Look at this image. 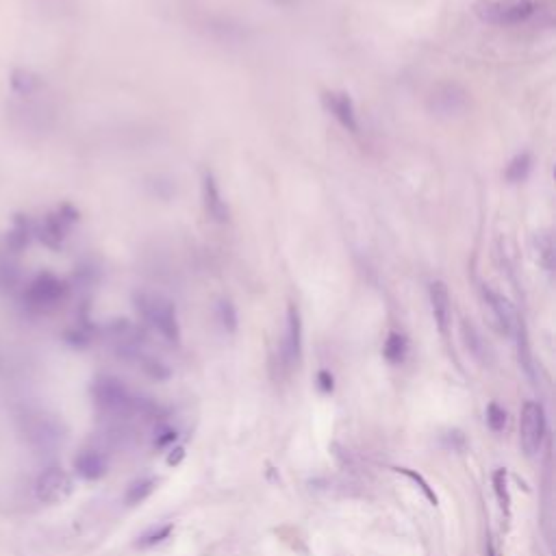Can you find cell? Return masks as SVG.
I'll return each instance as SVG.
<instances>
[{
	"instance_id": "1",
	"label": "cell",
	"mask_w": 556,
	"mask_h": 556,
	"mask_svg": "<svg viewBox=\"0 0 556 556\" xmlns=\"http://www.w3.org/2000/svg\"><path fill=\"white\" fill-rule=\"evenodd\" d=\"M135 307L142 318L167 341H179L181 328L177 318V307L161 293L140 291L135 293Z\"/></svg>"
},
{
	"instance_id": "2",
	"label": "cell",
	"mask_w": 556,
	"mask_h": 556,
	"mask_svg": "<svg viewBox=\"0 0 556 556\" xmlns=\"http://www.w3.org/2000/svg\"><path fill=\"white\" fill-rule=\"evenodd\" d=\"M70 289L68 283L57 278L55 274H39L35 276L28 287L24 289V305L35 313H48L57 309L61 303H65Z\"/></svg>"
},
{
	"instance_id": "3",
	"label": "cell",
	"mask_w": 556,
	"mask_h": 556,
	"mask_svg": "<svg viewBox=\"0 0 556 556\" xmlns=\"http://www.w3.org/2000/svg\"><path fill=\"white\" fill-rule=\"evenodd\" d=\"M94 400L98 409H103L109 415H128L133 409H137V400L133 394L126 389V384L113 376H103L94 382Z\"/></svg>"
},
{
	"instance_id": "4",
	"label": "cell",
	"mask_w": 556,
	"mask_h": 556,
	"mask_svg": "<svg viewBox=\"0 0 556 556\" xmlns=\"http://www.w3.org/2000/svg\"><path fill=\"white\" fill-rule=\"evenodd\" d=\"M478 16L491 24H520L535 14L533 0H483L476 7Z\"/></svg>"
},
{
	"instance_id": "5",
	"label": "cell",
	"mask_w": 556,
	"mask_h": 556,
	"mask_svg": "<svg viewBox=\"0 0 556 556\" xmlns=\"http://www.w3.org/2000/svg\"><path fill=\"white\" fill-rule=\"evenodd\" d=\"M545 439V411L539 402L528 400L520 413V444L528 456H535Z\"/></svg>"
},
{
	"instance_id": "6",
	"label": "cell",
	"mask_w": 556,
	"mask_h": 556,
	"mask_svg": "<svg viewBox=\"0 0 556 556\" xmlns=\"http://www.w3.org/2000/svg\"><path fill=\"white\" fill-rule=\"evenodd\" d=\"M74 493V481L61 467H51L41 472L35 483V498L41 504H61Z\"/></svg>"
},
{
	"instance_id": "7",
	"label": "cell",
	"mask_w": 556,
	"mask_h": 556,
	"mask_svg": "<svg viewBox=\"0 0 556 556\" xmlns=\"http://www.w3.org/2000/svg\"><path fill=\"white\" fill-rule=\"evenodd\" d=\"M76 218H78V213L70 204H63V206H59L57 213H51V216H46L44 222L37 226L35 233L48 248H59L63 243V239L68 237L70 224L76 222Z\"/></svg>"
},
{
	"instance_id": "8",
	"label": "cell",
	"mask_w": 556,
	"mask_h": 556,
	"mask_svg": "<svg viewBox=\"0 0 556 556\" xmlns=\"http://www.w3.org/2000/svg\"><path fill=\"white\" fill-rule=\"evenodd\" d=\"M202 204H204L206 216L213 222H218V224L229 222V216H231L229 204H226V200L220 192L216 177H213L211 172H204V177H202Z\"/></svg>"
},
{
	"instance_id": "9",
	"label": "cell",
	"mask_w": 556,
	"mask_h": 556,
	"mask_svg": "<svg viewBox=\"0 0 556 556\" xmlns=\"http://www.w3.org/2000/svg\"><path fill=\"white\" fill-rule=\"evenodd\" d=\"M324 107L332 113V117L346 128L350 133H359V117H357V109L355 103L348 94L344 92H326L322 96Z\"/></svg>"
},
{
	"instance_id": "10",
	"label": "cell",
	"mask_w": 556,
	"mask_h": 556,
	"mask_svg": "<svg viewBox=\"0 0 556 556\" xmlns=\"http://www.w3.org/2000/svg\"><path fill=\"white\" fill-rule=\"evenodd\" d=\"M483 295H485V303H487L489 309L493 311V318L498 320V324H500V328H502L504 332L515 335L520 328H524V324H522V320H520L515 307H513V305L506 300V298H502L500 293H495V291L489 289V287L483 289Z\"/></svg>"
},
{
	"instance_id": "11",
	"label": "cell",
	"mask_w": 556,
	"mask_h": 556,
	"mask_svg": "<svg viewBox=\"0 0 556 556\" xmlns=\"http://www.w3.org/2000/svg\"><path fill=\"white\" fill-rule=\"evenodd\" d=\"M429 295H431V309H433L435 324L441 335H448L450 324H452V305H450V293H448L446 283H441V280L431 283Z\"/></svg>"
},
{
	"instance_id": "12",
	"label": "cell",
	"mask_w": 556,
	"mask_h": 556,
	"mask_svg": "<svg viewBox=\"0 0 556 556\" xmlns=\"http://www.w3.org/2000/svg\"><path fill=\"white\" fill-rule=\"evenodd\" d=\"M303 352V318L295 305L287 307V335H285V355L287 361L293 363L300 359Z\"/></svg>"
},
{
	"instance_id": "13",
	"label": "cell",
	"mask_w": 556,
	"mask_h": 556,
	"mask_svg": "<svg viewBox=\"0 0 556 556\" xmlns=\"http://www.w3.org/2000/svg\"><path fill=\"white\" fill-rule=\"evenodd\" d=\"M74 469L85 481H98L107 474V461L98 450H83L74 458Z\"/></svg>"
},
{
	"instance_id": "14",
	"label": "cell",
	"mask_w": 556,
	"mask_h": 556,
	"mask_svg": "<svg viewBox=\"0 0 556 556\" xmlns=\"http://www.w3.org/2000/svg\"><path fill=\"white\" fill-rule=\"evenodd\" d=\"M465 92H461L456 85H444L441 90L433 94V109L446 115H452L461 109H465Z\"/></svg>"
},
{
	"instance_id": "15",
	"label": "cell",
	"mask_w": 556,
	"mask_h": 556,
	"mask_svg": "<svg viewBox=\"0 0 556 556\" xmlns=\"http://www.w3.org/2000/svg\"><path fill=\"white\" fill-rule=\"evenodd\" d=\"M9 80H11V90L20 96H33L44 88V78L35 72H31V70H24V68H16L11 72Z\"/></svg>"
},
{
	"instance_id": "16",
	"label": "cell",
	"mask_w": 556,
	"mask_h": 556,
	"mask_svg": "<svg viewBox=\"0 0 556 556\" xmlns=\"http://www.w3.org/2000/svg\"><path fill=\"white\" fill-rule=\"evenodd\" d=\"M406 352H409V344H406V337L402 332H389L387 335V341H384V348H382V355L384 359H387L389 363L398 365L406 359Z\"/></svg>"
},
{
	"instance_id": "17",
	"label": "cell",
	"mask_w": 556,
	"mask_h": 556,
	"mask_svg": "<svg viewBox=\"0 0 556 556\" xmlns=\"http://www.w3.org/2000/svg\"><path fill=\"white\" fill-rule=\"evenodd\" d=\"M157 489V481L154 478H140V481H135L131 487L126 489V493H124V502L128 504V506H135V504H142L152 491Z\"/></svg>"
},
{
	"instance_id": "18",
	"label": "cell",
	"mask_w": 556,
	"mask_h": 556,
	"mask_svg": "<svg viewBox=\"0 0 556 556\" xmlns=\"http://www.w3.org/2000/svg\"><path fill=\"white\" fill-rule=\"evenodd\" d=\"M530 167H533L530 154H528V152H522V154H518L515 159H513V161L506 165L504 177H506V181H510V183H520V181H524V179L528 177Z\"/></svg>"
},
{
	"instance_id": "19",
	"label": "cell",
	"mask_w": 556,
	"mask_h": 556,
	"mask_svg": "<svg viewBox=\"0 0 556 556\" xmlns=\"http://www.w3.org/2000/svg\"><path fill=\"white\" fill-rule=\"evenodd\" d=\"M493 489H495L502 513L508 518L510 515V495H508V485H506V469H498L493 474Z\"/></svg>"
},
{
	"instance_id": "20",
	"label": "cell",
	"mask_w": 556,
	"mask_h": 556,
	"mask_svg": "<svg viewBox=\"0 0 556 556\" xmlns=\"http://www.w3.org/2000/svg\"><path fill=\"white\" fill-rule=\"evenodd\" d=\"M396 472L398 474H402V476H406L409 481H413L419 489H421V493L426 495V500H429L433 506H437L439 504V498H437V493H435V489L429 485V483H426L417 472H413V469H409V467H396Z\"/></svg>"
},
{
	"instance_id": "21",
	"label": "cell",
	"mask_w": 556,
	"mask_h": 556,
	"mask_svg": "<svg viewBox=\"0 0 556 556\" xmlns=\"http://www.w3.org/2000/svg\"><path fill=\"white\" fill-rule=\"evenodd\" d=\"M31 226H28V222H22V220H18L16 222V226L9 231V237H7V241H9V246L14 248V250H24L26 246H28V241H31Z\"/></svg>"
},
{
	"instance_id": "22",
	"label": "cell",
	"mask_w": 556,
	"mask_h": 556,
	"mask_svg": "<svg viewBox=\"0 0 556 556\" xmlns=\"http://www.w3.org/2000/svg\"><path fill=\"white\" fill-rule=\"evenodd\" d=\"M487 424L493 433H502L506 429V411L500 404L491 402L487 406Z\"/></svg>"
},
{
	"instance_id": "23",
	"label": "cell",
	"mask_w": 556,
	"mask_h": 556,
	"mask_svg": "<svg viewBox=\"0 0 556 556\" xmlns=\"http://www.w3.org/2000/svg\"><path fill=\"white\" fill-rule=\"evenodd\" d=\"M172 530H174L172 524H165V526H161V528H157V530L146 533L144 537H140L137 545H140V547H152V545H159V543H163L169 535H172Z\"/></svg>"
},
{
	"instance_id": "24",
	"label": "cell",
	"mask_w": 556,
	"mask_h": 556,
	"mask_svg": "<svg viewBox=\"0 0 556 556\" xmlns=\"http://www.w3.org/2000/svg\"><path fill=\"white\" fill-rule=\"evenodd\" d=\"M218 318H220L222 326H224L229 332H235V328H237V311H235L233 303L220 300V305H218Z\"/></svg>"
},
{
	"instance_id": "25",
	"label": "cell",
	"mask_w": 556,
	"mask_h": 556,
	"mask_svg": "<svg viewBox=\"0 0 556 556\" xmlns=\"http://www.w3.org/2000/svg\"><path fill=\"white\" fill-rule=\"evenodd\" d=\"M537 248H539V256H541L545 270L552 272V268H554V241H552V237L550 235H541L537 239Z\"/></svg>"
},
{
	"instance_id": "26",
	"label": "cell",
	"mask_w": 556,
	"mask_h": 556,
	"mask_svg": "<svg viewBox=\"0 0 556 556\" xmlns=\"http://www.w3.org/2000/svg\"><path fill=\"white\" fill-rule=\"evenodd\" d=\"M20 278V272L14 263H0V287H14Z\"/></svg>"
},
{
	"instance_id": "27",
	"label": "cell",
	"mask_w": 556,
	"mask_h": 556,
	"mask_svg": "<svg viewBox=\"0 0 556 556\" xmlns=\"http://www.w3.org/2000/svg\"><path fill=\"white\" fill-rule=\"evenodd\" d=\"M463 337H465L467 348L472 350L474 355H481V350H483V341H481L478 332L474 330V326H469V324L465 322V324H463Z\"/></svg>"
},
{
	"instance_id": "28",
	"label": "cell",
	"mask_w": 556,
	"mask_h": 556,
	"mask_svg": "<svg viewBox=\"0 0 556 556\" xmlns=\"http://www.w3.org/2000/svg\"><path fill=\"white\" fill-rule=\"evenodd\" d=\"M318 382H320V389H322L324 394L332 392V376H330L326 369H322V372L318 374Z\"/></svg>"
},
{
	"instance_id": "29",
	"label": "cell",
	"mask_w": 556,
	"mask_h": 556,
	"mask_svg": "<svg viewBox=\"0 0 556 556\" xmlns=\"http://www.w3.org/2000/svg\"><path fill=\"white\" fill-rule=\"evenodd\" d=\"M183 458H185V448H183V446H177L172 452L167 454V465H169V467H172V465H179Z\"/></svg>"
},
{
	"instance_id": "30",
	"label": "cell",
	"mask_w": 556,
	"mask_h": 556,
	"mask_svg": "<svg viewBox=\"0 0 556 556\" xmlns=\"http://www.w3.org/2000/svg\"><path fill=\"white\" fill-rule=\"evenodd\" d=\"M487 556H500V554H498V550L493 547V543H491V541L487 543Z\"/></svg>"
}]
</instances>
